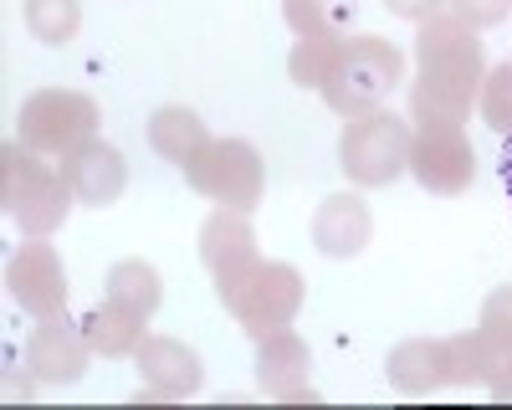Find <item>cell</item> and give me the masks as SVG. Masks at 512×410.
<instances>
[{
    "instance_id": "26",
    "label": "cell",
    "mask_w": 512,
    "mask_h": 410,
    "mask_svg": "<svg viewBox=\"0 0 512 410\" xmlns=\"http://www.w3.org/2000/svg\"><path fill=\"white\" fill-rule=\"evenodd\" d=\"M384 11H395V16H405V21H431V16H441L446 11V0H384Z\"/></svg>"
},
{
    "instance_id": "25",
    "label": "cell",
    "mask_w": 512,
    "mask_h": 410,
    "mask_svg": "<svg viewBox=\"0 0 512 410\" xmlns=\"http://www.w3.org/2000/svg\"><path fill=\"white\" fill-rule=\"evenodd\" d=\"M451 16H461L472 31H487V26H502L512 16V0H446Z\"/></svg>"
},
{
    "instance_id": "11",
    "label": "cell",
    "mask_w": 512,
    "mask_h": 410,
    "mask_svg": "<svg viewBox=\"0 0 512 410\" xmlns=\"http://www.w3.org/2000/svg\"><path fill=\"white\" fill-rule=\"evenodd\" d=\"M88 359H93V344H88V334H82V323H67V313L36 318L31 339H26V369L41 385L82 380L88 375Z\"/></svg>"
},
{
    "instance_id": "19",
    "label": "cell",
    "mask_w": 512,
    "mask_h": 410,
    "mask_svg": "<svg viewBox=\"0 0 512 410\" xmlns=\"http://www.w3.org/2000/svg\"><path fill=\"white\" fill-rule=\"evenodd\" d=\"M210 134H205V123H200V113H190V108H180V103H169V108H159L154 118H149V144H154V154L159 159H169V164H190V154L205 144Z\"/></svg>"
},
{
    "instance_id": "8",
    "label": "cell",
    "mask_w": 512,
    "mask_h": 410,
    "mask_svg": "<svg viewBox=\"0 0 512 410\" xmlns=\"http://www.w3.org/2000/svg\"><path fill=\"white\" fill-rule=\"evenodd\" d=\"M410 175L431 195H461L477 180V149L466 139V123L425 118L410 129Z\"/></svg>"
},
{
    "instance_id": "4",
    "label": "cell",
    "mask_w": 512,
    "mask_h": 410,
    "mask_svg": "<svg viewBox=\"0 0 512 410\" xmlns=\"http://www.w3.org/2000/svg\"><path fill=\"white\" fill-rule=\"evenodd\" d=\"M216 293L251 339H267L277 328H292V318L303 313V272L287 267V262L256 257L251 267L216 277Z\"/></svg>"
},
{
    "instance_id": "22",
    "label": "cell",
    "mask_w": 512,
    "mask_h": 410,
    "mask_svg": "<svg viewBox=\"0 0 512 410\" xmlns=\"http://www.w3.org/2000/svg\"><path fill=\"white\" fill-rule=\"evenodd\" d=\"M108 298H123V303L154 313L164 303V282L144 257H128V262H113V272H108Z\"/></svg>"
},
{
    "instance_id": "29",
    "label": "cell",
    "mask_w": 512,
    "mask_h": 410,
    "mask_svg": "<svg viewBox=\"0 0 512 410\" xmlns=\"http://www.w3.org/2000/svg\"><path fill=\"white\" fill-rule=\"evenodd\" d=\"M502 185L512 195V134H507V149H502Z\"/></svg>"
},
{
    "instance_id": "27",
    "label": "cell",
    "mask_w": 512,
    "mask_h": 410,
    "mask_svg": "<svg viewBox=\"0 0 512 410\" xmlns=\"http://www.w3.org/2000/svg\"><path fill=\"white\" fill-rule=\"evenodd\" d=\"M36 385H41V380H36V375H31V369H26V375H21V380H16V375L6 380V395H11V400H16V395H21V400H31V395H36Z\"/></svg>"
},
{
    "instance_id": "20",
    "label": "cell",
    "mask_w": 512,
    "mask_h": 410,
    "mask_svg": "<svg viewBox=\"0 0 512 410\" xmlns=\"http://www.w3.org/2000/svg\"><path fill=\"white\" fill-rule=\"evenodd\" d=\"M282 16L297 36H349L359 0H282Z\"/></svg>"
},
{
    "instance_id": "1",
    "label": "cell",
    "mask_w": 512,
    "mask_h": 410,
    "mask_svg": "<svg viewBox=\"0 0 512 410\" xmlns=\"http://www.w3.org/2000/svg\"><path fill=\"white\" fill-rule=\"evenodd\" d=\"M482 77H487V57L477 31L461 16L441 11L431 21H420L415 31V88H410V123L425 118H446V123H466L472 98H482Z\"/></svg>"
},
{
    "instance_id": "17",
    "label": "cell",
    "mask_w": 512,
    "mask_h": 410,
    "mask_svg": "<svg viewBox=\"0 0 512 410\" xmlns=\"http://www.w3.org/2000/svg\"><path fill=\"white\" fill-rule=\"evenodd\" d=\"M256 257V231L246 221V211H231V205H221V211H210L205 226H200V262L210 267V277H231L241 267H251Z\"/></svg>"
},
{
    "instance_id": "12",
    "label": "cell",
    "mask_w": 512,
    "mask_h": 410,
    "mask_svg": "<svg viewBox=\"0 0 512 410\" xmlns=\"http://www.w3.org/2000/svg\"><path fill=\"white\" fill-rule=\"evenodd\" d=\"M256 380L272 400H287V405H303V400H318L313 390V354L308 344L292 334V328H277V334L256 339Z\"/></svg>"
},
{
    "instance_id": "5",
    "label": "cell",
    "mask_w": 512,
    "mask_h": 410,
    "mask_svg": "<svg viewBox=\"0 0 512 410\" xmlns=\"http://www.w3.org/2000/svg\"><path fill=\"white\" fill-rule=\"evenodd\" d=\"M338 170H344L359 190L395 185L410 170V123L395 118L390 108L349 118L344 134H338Z\"/></svg>"
},
{
    "instance_id": "21",
    "label": "cell",
    "mask_w": 512,
    "mask_h": 410,
    "mask_svg": "<svg viewBox=\"0 0 512 410\" xmlns=\"http://www.w3.org/2000/svg\"><path fill=\"white\" fill-rule=\"evenodd\" d=\"M26 31L47 47H67L82 31V0H26Z\"/></svg>"
},
{
    "instance_id": "16",
    "label": "cell",
    "mask_w": 512,
    "mask_h": 410,
    "mask_svg": "<svg viewBox=\"0 0 512 410\" xmlns=\"http://www.w3.org/2000/svg\"><path fill=\"white\" fill-rule=\"evenodd\" d=\"M369 236H374V216H369V205L359 200V195H328L323 205H318V216H313V246L323 257H333V262H349V257H359L364 246H369Z\"/></svg>"
},
{
    "instance_id": "10",
    "label": "cell",
    "mask_w": 512,
    "mask_h": 410,
    "mask_svg": "<svg viewBox=\"0 0 512 410\" xmlns=\"http://www.w3.org/2000/svg\"><path fill=\"white\" fill-rule=\"evenodd\" d=\"M6 293H11V303H21L36 318H52L67 308V267L57 257V246H47V236H31L11 257Z\"/></svg>"
},
{
    "instance_id": "7",
    "label": "cell",
    "mask_w": 512,
    "mask_h": 410,
    "mask_svg": "<svg viewBox=\"0 0 512 410\" xmlns=\"http://www.w3.org/2000/svg\"><path fill=\"white\" fill-rule=\"evenodd\" d=\"M185 180L195 195L231 205V211H251L267 190V170H262V154H256L246 139H205L190 164H185Z\"/></svg>"
},
{
    "instance_id": "6",
    "label": "cell",
    "mask_w": 512,
    "mask_h": 410,
    "mask_svg": "<svg viewBox=\"0 0 512 410\" xmlns=\"http://www.w3.org/2000/svg\"><path fill=\"white\" fill-rule=\"evenodd\" d=\"M98 103L88 93H72V88H41L21 103L16 113V134L21 144H31L36 154L47 159H67L72 149H82L88 139H98Z\"/></svg>"
},
{
    "instance_id": "28",
    "label": "cell",
    "mask_w": 512,
    "mask_h": 410,
    "mask_svg": "<svg viewBox=\"0 0 512 410\" xmlns=\"http://www.w3.org/2000/svg\"><path fill=\"white\" fill-rule=\"evenodd\" d=\"M487 395H492V400H502V405H512V369H507V375H497V380L487 385Z\"/></svg>"
},
{
    "instance_id": "15",
    "label": "cell",
    "mask_w": 512,
    "mask_h": 410,
    "mask_svg": "<svg viewBox=\"0 0 512 410\" xmlns=\"http://www.w3.org/2000/svg\"><path fill=\"white\" fill-rule=\"evenodd\" d=\"M62 175H67L77 205H93V211H103V205H113V200L123 195L128 164H123V154H118L113 144L88 139L82 149H72V154L62 159Z\"/></svg>"
},
{
    "instance_id": "14",
    "label": "cell",
    "mask_w": 512,
    "mask_h": 410,
    "mask_svg": "<svg viewBox=\"0 0 512 410\" xmlns=\"http://www.w3.org/2000/svg\"><path fill=\"white\" fill-rule=\"evenodd\" d=\"M384 375L400 395H436L441 385H456L451 339H405L384 359Z\"/></svg>"
},
{
    "instance_id": "24",
    "label": "cell",
    "mask_w": 512,
    "mask_h": 410,
    "mask_svg": "<svg viewBox=\"0 0 512 410\" xmlns=\"http://www.w3.org/2000/svg\"><path fill=\"white\" fill-rule=\"evenodd\" d=\"M482 123L492 134H512V62L482 77Z\"/></svg>"
},
{
    "instance_id": "13",
    "label": "cell",
    "mask_w": 512,
    "mask_h": 410,
    "mask_svg": "<svg viewBox=\"0 0 512 410\" xmlns=\"http://www.w3.org/2000/svg\"><path fill=\"white\" fill-rule=\"evenodd\" d=\"M134 359H139V375H144L139 400H190L200 390V380H205L200 354L190 344H180V339H164V334L144 339Z\"/></svg>"
},
{
    "instance_id": "18",
    "label": "cell",
    "mask_w": 512,
    "mask_h": 410,
    "mask_svg": "<svg viewBox=\"0 0 512 410\" xmlns=\"http://www.w3.org/2000/svg\"><path fill=\"white\" fill-rule=\"evenodd\" d=\"M149 313L134 308V303H123V298H103L88 318H82V334H88L93 354L103 359H123V354H139V344L149 339Z\"/></svg>"
},
{
    "instance_id": "3",
    "label": "cell",
    "mask_w": 512,
    "mask_h": 410,
    "mask_svg": "<svg viewBox=\"0 0 512 410\" xmlns=\"http://www.w3.org/2000/svg\"><path fill=\"white\" fill-rule=\"evenodd\" d=\"M72 185L62 175V164H47V154H36L31 144L11 139L0 149V205L26 236H52L72 216Z\"/></svg>"
},
{
    "instance_id": "23",
    "label": "cell",
    "mask_w": 512,
    "mask_h": 410,
    "mask_svg": "<svg viewBox=\"0 0 512 410\" xmlns=\"http://www.w3.org/2000/svg\"><path fill=\"white\" fill-rule=\"evenodd\" d=\"M338 41H344V36H297V47H292V57H287V72H292L297 88H323Z\"/></svg>"
},
{
    "instance_id": "2",
    "label": "cell",
    "mask_w": 512,
    "mask_h": 410,
    "mask_svg": "<svg viewBox=\"0 0 512 410\" xmlns=\"http://www.w3.org/2000/svg\"><path fill=\"white\" fill-rule=\"evenodd\" d=\"M405 82V57L395 41H384L374 31L364 36H344L338 52L328 62V77H323V103L338 113V118H359V113H374L390 103V93Z\"/></svg>"
},
{
    "instance_id": "9",
    "label": "cell",
    "mask_w": 512,
    "mask_h": 410,
    "mask_svg": "<svg viewBox=\"0 0 512 410\" xmlns=\"http://www.w3.org/2000/svg\"><path fill=\"white\" fill-rule=\"evenodd\" d=\"M451 354H456V385H492L497 375H507L512 369V287H497L482 303L477 328L456 334Z\"/></svg>"
}]
</instances>
